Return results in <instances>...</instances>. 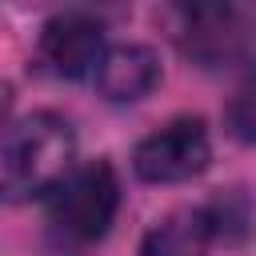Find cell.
<instances>
[{
  "mask_svg": "<svg viewBox=\"0 0 256 256\" xmlns=\"http://www.w3.org/2000/svg\"><path fill=\"white\" fill-rule=\"evenodd\" d=\"M204 216L212 224V240L236 244V240H244L252 232V208H248V196L240 188H228L212 204H204Z\"/></svg>",
  "mask_w": 256,
  "mask_h": 256,
  "instance_id": "8",
  "label": "cell"
},
{
  "mask_svg": "<svg viewBox=\"0 0 256 256\" xmlns=\"http://www.w3.org/2000/svg\"><path fill=\"white\" fill-rule=\"evenodd\" d=\"M208 160H212L208 128L196 116L168 120L164 128L148 132L132 152V168L148 184H184V180L200 176L208 168Z\"/></svg>",
  "mask_w": 256,
  "mask_h": 256,
  "instance_id": "3",
  "label": "cell"
},
{
  "mask_svg": "<svg viewBox=\"0 0 256 256\" xmlns=\"http://www.w3.org/2000/svg\"><path fill=\"white\" fill-rule=\"evenodd\" d=\"M224 128L240 144H256V76L244 80L224 104Z\"/></svg>",
  "mask_w": 256,
  "mask_h": 256,
  "instance_id": "9",
  "label": "cell"
},
{
  "mask_svg": "<svg viewBox=\"0 0 256 256\" xmlns=\"http://www.w3.org/2000/svg\"><path fill=\"white\" fill-rule=\"evenodd\" d=\"M212 244V224L204 208H176L144 232L140 256H204Z\"/></svg>",
  "mask_w": 256,
  "mask_h": 256,
  "instance_id": "7",
  "label": "cell"
},
{
  "mask_svg": "<svg viewBox=\"0 0 256 256\" xmlns=\"http://www.w3.org/2000/svg\"><path fill=\"white\" fill-rule=\"evenodd\" d=\"M156 84H160V56L148 44H116L104 52L96 68V88L112 104L144 100Z\"/></svg>",
  "mask_w": 256,
  "mask_h": 256,
  "instance_id": "6",
  "label": "cell"
},
{
  "mask_svg": "<svg viewBox=\"0 0 256 256\" xmlns=\"http://www.w3.org/2000/svg\"><path fill=\"white\" fill-rule=\"evenodd\" d=\"M104 60V24L88 12H56L40 28V64L52 76L80 80Z\"/></svg>",
  "mask_w": 256,
  "mask_h": 256,
  "instance_id": "4",
  "label": "cell"
},
{
  "mask_svg": "<svg viewBox=\"0 0 256 256\" xmlns=\"http://www.w3.org/2000/svg\"><path fill=\"white\" fill-rule=\"evenodd\" d=\"M76 132L56 112H28L8 124L0 144V184L8 200H32L56 192L76 168Z\"/></svg>",
  "mask_w": 256,
  "mask_h": 256,
  "instance_id": "1",
  "label": "cell"
},
{
  "mask_svg": "<svg viewBox=\"0 0 256 256\" xmlns=\"http://www.w3.org/2000/svg\"><path fill=\"white\" fill-rule=\"evenodd\" d=\"M248 52H256V28H248Z\"/></svg>",
  "mask_w": 256,
  "mask_h": 256,
  "instance_id": "10",
  "label": "cell"
},
{
  "mask_svg": "<svg viewBox=\"0 0 256 256\" xmlns=\"http://www.w3.org/2000/svg\"><path fill=\"white\" fill-rule=\"evenodd\" d=\"M120 208V180L108 160H92L76 168L48 200V220L68 240H100Z\"/></svg>",
  "mask_w": 256,
  "mask_h": 256,
  "instance_id": "2",
  "label": "cell"
},
{
  "mask_svg": "<svg viewBox=\"0 0 256 256\" xmlns=\"http://www.w3.org/2000/svg\"><path fill=\"white\" fill-rule=\"evenodd\" d=\"M176 40L180 48L200 60L204 68H216L224 60H236L240 52H248V24L236 8H220V4H196V8H180L176 12Z\"/></svg>",
  "mask_w": 256,
  "mask_h": 256,
  "instance_id": "5",
  "label": "cell"
}]
</instances>
